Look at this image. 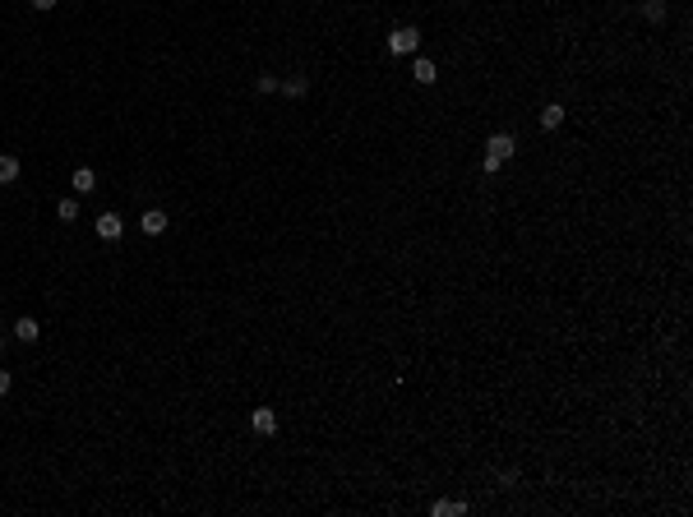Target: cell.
Listing matches in <instances>:
<instances>
[{
    "label": "cell",
    "instance_id": "6da1fadb",
    "mask_svg": "<svg viewBox=\"0 0 693 517\" xmlns=\"http://www.w3.org/2000/svg\"><path fill=\"white\" fill-rule=\"evenodd\" d=\"M416 46H421V33L411 28V23H407V28H393V33H388V51H393V55H411Z\"/></svg>",
    "mask_w": 693,
    "mask_h": 517
},
{
    "label": "cell",
    "instance_id": "7a4b0ae2",
    "mask_svg": "<svg viewBox=\"0 0 693 517\" xmlns=\"http://www.w3.org/2000/svg\"><path fill=\"white\" fill-rule=\"evenodd\" d=\"M485 153L499 157V162H508V157L517 153V139H513V134H490V139H485Z\"/></svg>",
    "mask_w": 693,
    "mask_h": 517
},
{
    "label": "cell",
    "instance_id": "3957f363",
    "mask_svg": "<svg viewBox=\"0 0 693 517\" xmlns=\"http://www.w3.org/2000/svg\"><path fill=\"white\" fill-rule=\"evenodd\" d=\"M166 227H171V217H166L162 208H143V217H139V231L143 236H162Z\"/></svg>",
    "mask_w": 693,
    "mask_h": 517
},
{
    "label": "cell",
    "instance_id": "277c9868",
    "mask_svg": "<svg viewBox=\"0 0 693 517\" xmlns=\"http://www.w3.org/2000/svg\"><path fill=\"white\" fill-rule=\"evenodd\" d=\"M250 425H254V434H264V439H268V434H277V411L273 407H254L250 411Z\"/></svg>",
    "mask_w": 693,
    "mask_h": 517
},
{
    "label": "cell",
    "instance_id": "5b68a950",
    "mask_svg": "<svg viewBox=\"0 0 693 517\" xmlns=\"http://www.w3.org/2000/svg\"><path fill=\"white\" fill-rule=\"evenodd\" d=\"M121 231H125L121 213H102V217H98V236H102V241H121Z\"/></svg>",
    "mask_w": 693,
    "mask_h": 517
},
{
    "label": "cell",
    "instance_id": "8992f818",
    "mask_svg": "<svg viewBox=\"0 0 693 517\" xmlns=\"http://www.w3.org/2000/svg\"><path fill=\"white\" fill-rule=\"evenodd\" d=\"M277 88H282L286 98H305V93H310V79H305V74H291V79H282Z\"/></svg>",
    "mask_w": 693,
    "mask_h": 517
},
{
    "label": "cell",
    "instance_id": "52a82bcc",
    "mask_svg": "<svg viewBox=\"0 0 693 517\" xmlns=\"http://www.w3.org/2000/svg\"><path fill=\"white\" fill-rule=\"evenodd\" d=\"M37 333H42V328H37L33 314H23V319L14 323V337H19V342H37Z\"/></svg>",
    "mask_w": 693,
    "mask_h": 517
},
{
    "label": "cell",
    "instance_id": "ba28073f",
    "mask_svg": "<svg viewBox=\"0 0 693 517\" xmlns=\"http://www.w3.org/2000/svg\"><path fill=\"white\" fill-rule=\"evenodd\" d=\"M560 125H564V107H560V102H550V107L541 111V130H560Z\"/></svg>",
    "mask_w": 693,
    "mask_h": 517
},
{
    "label": "cell",
    "instance_id": "9c48e42d",
    "mask_svg": "<svg viewBox=\"0 0 693 517\" xmlns=\"http://www.w3.org/2000/svg\"><path fill=\"white\" fill-rule=\"evenodd\" d=\"M93 189H98V176H93L88 166H79L74 171V194H93Z\"/></svg>",
    "mask_w": 693,
    "mask_h": 517
},
{
    "label": "cell",
    "instance_id": "30bf717a",
    "mask_svg": "<svg viewBox=\"0 0 693 517\" xmlns=\"http://www.w3.org/2000/svg\"><path fill=\"white\" fill-rule=\"evenodd\" d=\"M411 79H416V83H435L440 69H435V60H416V65H411Z\"/></svg>",
    "mask_w": 693,
    "mask_h": 517
},
{
    "label": "cell",
    "instance_id": "8fae6325",
    "mask_svg": "<svg viewBox=\"0 0 693 517\" xmlns=\"http://www.w3.org/2000/svg\"><path fill=\"white\" fill-rule=\"evenodd\" d=\"M14 180H19V157H0V185H14Z\"/></svg>",
    "mask_w": 693,
    "mask_h": 517
},
{
    "label": "cell",
    "instance_id": "7c38bea8",
    "mask_svg": "<svg viewBox=\"0 0 693 517\" xmlns=\"http://www.w3.org/2000/svg\"><path fill=\"white\" fill-rule=\"evenodd\" d=\"M642 19L647 23H666V0H642Z\"/></svg>",
    "mask_w": 693,
    "mask_h": 517
},
{
    "label": "cell",
    "instance_id": "4fadbf2b",
    "mask_svg": "<svg viewBox=\"0 0 693 517\" xmlns=\"http://www.w3.org/2000/svg\"><path fill=\"white\" fill-rule=\"evenodd\" d=\"M430 513H435V517H458V513H467V504H449V499H435V504H430Z\"/></svg>",
    "mask_w": 693,
    "mask_h": 517
},
{
    "label": "cell",
    "instance_id": "5bb4252c",
    "mask_svg": "<svg viewBox=\"0 0 693 517\" xmlns=\"http://www.w3.org/2000/svg\"><path fill=\"white\" fill-rule=\"evenodd\" d=\"M55 217L60 222H79V199H60V203H55Z\"/></svg>",
    "mask_w": 693,
    "mask_h": 517
},
{
    "label": "cell",
    "instance_id": "9a60e30c",
    "mask_svg": "<svg viewBox=\"0 0 693 517\" xmlns=\"http://www.w3.org/2000/svg\"><path fill=\"white\" fill-rule=\"evenodd\" d=\"M277 83H282L277 74H259L254 79V93H277Z\"/></svg>",
    "mask_w": 693,
    "mask_h": 517
},
{
    "label": "cell",
    "instance_id": "2e32d148",
    "mask_svg": "<svg viewBox=\"0 0 693 517\" xmlns=\"http://www.w3.org/2000/svg\"><path fill=\"white\" fill-rule=\"evenodd\" d=\"M499 166H504V162H499V157H490V153H485V157H481V171H485V176H495Z\"/></svg>",
    "mask_w": 693,
    "mask_h": 517
},
{
    "label": "cell",
    "instance_id": "e0dca14e",
    "mask_svg": "<svg viewBox=\"0 0 693 517\" xmlns=\"http://www.w3.org/2000/svg\"><path fill=\"white\" fill-rule=\"evenodd\" d=\"M10 388H14V375H10V370H0V397L10 393Z\"/></svg>",
    "mask_w": 693,
    "mask_h": 517
},
{
    "label": "cell",
    "instance_id": "ac0fdd59",
    "mask_svg": "<svg viewBox=\"0 0 693 517\" xmlns=\"http://www.w3.org/2000/svg\"><path fill=\"white\" fill-rule=\"evenodd\" d=\"M33 10H55V0H33Z\"/></svg>",
    "mask_w": 693,
    "mask_h": 517
},
{
    "label": "cell",
    "instance_id": "d6986e66",
    "mask_svg": "<svg viewBox=\"0 0 693 517\" xmlns=\"http://www.w3.org/2000/svg\"><path fill=\"white\" fill-rule=\"evenodd\" d=\"M0 347H5V333H0Z\"/></svg>",
    "mask_w": 693,
    "mask_h": 517
}]
</instances>
